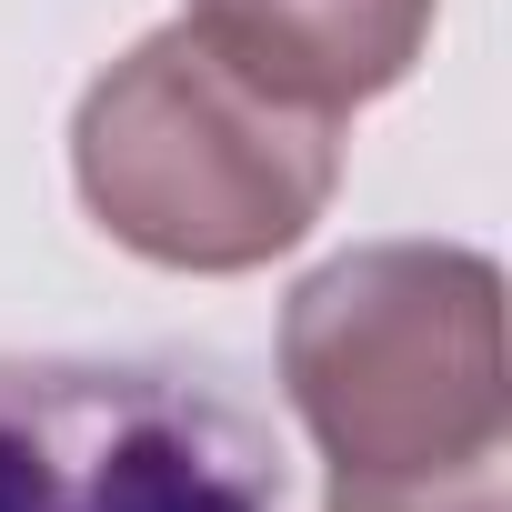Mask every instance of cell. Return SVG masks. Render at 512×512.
<instances>
[{"label": "cell", "instance_id": "cell-1", "mask_svg": "<svg viewBox=\"0 0 512 512\" xmlns=\"http://www.w3.org/2000/svg\"><path fill=\"white\" fill-rule=\"evenodd\" d=\"M342 131V111L302 101L181 11L71 101V191L131 262L241 282L322 231L342 191Z\"/></svg>", "mask_w": 512, "mask_h": 512}, {"label": "cell", "instance_id": "cell-3", "mask_svg": "<svg viewBox=\"0 0 512 512\" xmlns=\"http://www.w3.org/2000/svg\"><path fill=\"white\" fill-rule=\"evenodd\" d=\"M0 512H292L272 422L181 362L0 352Z\"/></svg>", "mask_w": 512, "mask_h": 512}, {"label": "cell", "instance_id": "cell-5", "mask_svg": "<svg viewBox=\"0 0 512 512\" xmlns=\"http://www.w3.org/2000/svg\"><path fill=\"white\" fill-rule=\"evenodd\" d=\"M322 512H512V462L422 472V482H342V472H322Z\"/></svg>", "mask_w": 512, "mask_h": 512}, {"label": "cell", "instance_id": "cell-4", "mask_svg": "<svg viewBox=\"0 0 512 512\" xmlns=\"http://www.w3.org/2000/svg\"><path fill=\"white\" fill-rule=\"evenodd\" d=\"M201 31H221L241 61H262L272 81H292L322 111H362L382 91H402L432 51L442 0H181Z\"/></svg>", "mask_w": 512, "mask_h": 512}, {"label": "cell", "instance_id": "cell-2", "mask_svg": "<svg viewBox=\"0 0 512 512\" xmlns=\"http://www.w3.org/2000/svg\"><path fill=\"white\" fill-rule=\"evenodd\" d=\"M282 402L342 482L512 462L502 262L482 241H352L282 302Z\"/></svg>", "mask_w": 512, "mask_h": 512}]
</instances>
